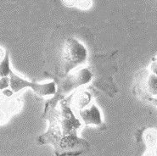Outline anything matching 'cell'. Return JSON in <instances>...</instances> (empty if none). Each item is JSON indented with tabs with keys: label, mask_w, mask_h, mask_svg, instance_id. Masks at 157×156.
Wrapping results in <instances>:
<instances>
[{
	"label": "cell",
	"mask_w": 157,
	"mask_h": 156,
	"mask_svg": "<svg viewBox=\"0 0 157 156\" xmlns=\"http://www.w3.org/2000/svg\"><path fill=\"white\" fill-rule=\"evenodd\" d=\"M10 87L14 93H18L25 88H31L38 96L43 98H50L57 93V84L55 81H48L47 82H35L26 80V78L19 76L18 74L11 71L10 76Z\"/></svg>",
	"instance_id": "obj_5"
},
{
	"label": "cell",
	"mask_w": 157,
	"mask_h": 156,
	"mask_svg": "<svg viewBox=\"0 0 157 156\" xmlns=\"http://www.w3.org/2000/svg\"><path fill=\"white\" fill-rule=\"evenodd\" d=\"M145 141L150 149L157 147V131L150 130L145 135Z\"/></svg>",
	"instance_id": "obj_8"
},
{
	"label": "cell",
	"mask_w": 157,
	"mask_h": 156,
	"mask_svg": "<svg viewBox=\"0 0 157 156\" xmlns=\"http://www.w3.org/2000/svg\"><path fill=\"white\" fill-rule=\"evenodd\" d=\"M117 52L104 55H95L89 58L88 66L93 73L91 84L105 93L110 98H114L118 93L113 76L117 70Z\"/></svg>",
	"instance_id": "obj_3"
},
{
	"label": "cell",
	"mask_w": 157,
	"mask_h": 156,
	"mask_svg": "<svg viewBox=\"0 0 157 156\" xmlns=\"http://www.w3.org/2000/svg\"><path fill=\"white\" fill-rule=\"evenodd\" d=\"M93 73L89 66H83L74 70L62 80L57 82V93L63 96L79 89L87 84L92 82Z\"/></svg>",
	"instance_id": "obj_6"
},
{
	"label": "cell",
	"mask_w": 157,
	"mask_h": 156,
	"mask_svg": "<svg viewBox=\"0 0 157 156\" xmlns=\"http://www.w3.org/2000/svg\"><path fill=\"white\" fill-rule=\"evenodd\" d=\"M43 118L48 121V127L37 138L40 145H52L56 155H77L89 150V143L78 134L83 125L67 103L66 96L57 93L50 97L45 104Z\"/></svg>",
	"instance_id": "obj_1"
},
{
	"label": "cell",
	"mask_w": 157,
	"mask_h": 156,
	"mask_svg": "<svg viewBox=\"0 0 157 156\" xmlns=\"http://www.w3.org/2000/svg\"><path fill=\"white\" fill-rule=\"evenodd\" d=\"M93 91L88 89H77L66 99L73 112L76 114L83 126H94L101 128L105 126L102 114L95 104Z\"/></svg>",
	"instance_id": "obj_4"
},
{
	"label": "cell",
	"mask_w": 157,
	"mask_h": 156,
	"mask_svg": "<svg viewBox=\"0 0 157 156\" xmlns=\"http://www.w3.org/2000/svg\"><path fill=\"white\" fill-rule=\"evenodd\" d=\"M63 4L66 6L68 7H72V6H76L77 3V0H62Z\"/></svg>",
	"instance_id": "obj_10"
},
{
	"label": "cell",
	"mask_w": 157,
	"mask_h": 156,
	"mask_svg": "<svg viewBox=\"0 0 157 156\" xmlns=\"http://www.w3.org/2000/svg\"><path fill=\"white\" fill-rule=\"evenodd\" d=\"M76 6L81 10H88L92 6V0H77Z\"/></svg>",
	"instance_id": "obj_9"
},
{
	"label": "cell",
	"mask_w": 157,
	"mask_h": 156,
	"mask_svg": "<svg viewBox=\"0 0 157 156\" xmlns=\"http://www.w3.org/2000/svg\"><path fill=\"white\" fill-rule=\"evenodd\" d=\"M11 71H12V69L10 67V53L7 51L3 59L0 60V78L9 76Z\"/></svg>",
	"instance_id": "obj_7"
},
{
	"label": "cell",
	"mask_w": 157,
	"mask_h": 156,
	"mask_svg": "<svg viewBox=\"0 0 157 156\" xmlns=\"http://www.w3.org/2000/svg\"><path fill=\"white\" fill-rule=\"evenodd\" d=\"M47 51L49 76L57 83L74 70L86 66L89 60L87 46L76 36L55 31Z\"/></svg>",
	"instance_id": "obj_2"
},
{
	"label": "cell",
	"mask_w": 157,
	"mask_h": 156,
	"mask_svg": "<svg viewBox=\"0 0 157 156\" xmlns=\"http://www.w3.org/2000/svg\"><path fill=\"white\" fill-rule=\"evenodd\" d=\"M6 52H7V51H5L3 48L0 47V60L3 59V58L4 57V55L6 54Z\"/></svg>",
	"instance_id": "obj_11"
}]
</instances>
